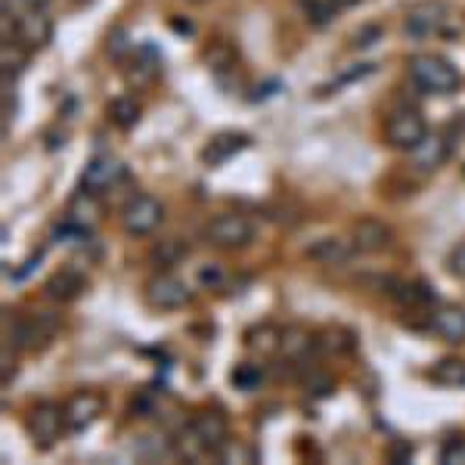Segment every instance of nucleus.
Here are the masks:
<instances>
[{"label": "nucleus", "instance_id": "obj_12", "mask_svg": "<svg viewBox=\"0 0 465 465\" xmlns=\"http://www.w3.org/2000/svg\"><path fill=\"white\" fill-rule=\"evenodd\" d=\"M190 425H193V431L199 434V440L205 444L208 453H217V450L230 440V422L221 410H212V407L199 410L196 416L190 419Z\"/></svg>", "mask_w": 465, "mask_h": 465}, {"label": "nucleus", "instance_id": "obj_10", "mask_svg": "<svg viewBox=\"0 0 465 465\" xmlns=\"http://www.w3.org/2000/svg\"><path fill=\"white\" fill-rule=\"evenodd\" d=\"M391 239L394 230L385 221H379V217H360V221H354V227H351V245H354V252L363 254L385 252L391 245Z\"/></svg>", "mask_w": 465, "mask_h": 465}, {"label": "nucleus", "instance_id": "obj_25", "mask_svg": "<svg viewBox=\"0 0 465 465\" xmlns=\"http://www.w3.org/2000/svg\"><path fill=\"white\" fill-rule=\"evenodd\" d=\"M217 460L227 462V465H236V462H254V450L245 447L242 440H227L221 450H217Z\"/></svg>", "mask_w": 465, "mask_h": 465}, {"label": "nucleus", "instance_id": "obj_7", "mask_svg": "<svg viewBox=\"0 0 465 465\" xmlns=\"http://www.w3.org/2000/svg\"><path fill=\"white\" fill-rule=\"evenodd\" d=\"M425 134H429V124H425V118L419 115L416 109H397L388 115V122H385L388 146L403 149V153H410V149L416 146Z\"/></svg>", "mask_w": 465, "mask_h": 465}, {"label": "nucleus", "instance_id": "obj_1", "mask_svg": "<svg viewBox=\"0 0 465 465\" xmlns=\"http://www.w3.org/2000/svg\"><path fill=\"white\" fill-rule=\"evenodd\" d=\"M410 78L416 87H422L425 94H456L460 90V72L447 63L444 56H434V54H419L410 59Z\"/></svg>", "mask_w": 465, "mask_h": 465}, {"label": "nucleus", "instance_id": "obj_33", "mask_svg": "<svg viewBox=\"0 0 465 465\" xmlns=\"http://www.w3.org/2000/svg\"><path fill=\"white\" fill-rule=\"evenodd\" d=\"M332 4L339 6V10H351V6H360L363 0H332Z\"/></svg>", "mask_w": 465, "mask_h": 465}, {"label": "nucleus", "instance_id": "obj_29", "mask_svg": "<svg viewBox=\"0 0 465 465\" xmlns=\"http://www.w3.org/2000/svg\"><path fill=\"white\" fill-rule=\"evenodd\" d=\"M440 462L444 465H465V440H450V444H444V450H440Z\"/></svg>", "mask_w": 465, "mask_h": 465}, {"label": "nucleus", "instance_id": "obj_17", "mask_svg": "<svg viewBox=\"0 0 465 465\" xmlns=\"http://www.w3.org/2000/svg\"><path fill=\"white\" fill-rule=\"evenodd\" d=\"M320 348L317 335L311 332V329L304 326H289L282 329V344H280V354L289 360L292 366L298 363H307V357H311V351Z\"/></svg>", "mask_w": 465, "mask_h": 465}, {"label": "nucleus", "instance_id": "obj_27", "mask_svg": "<svg viewBox=\"0 0 465 465\" xmlns=\"http://www.w3.org/2000/svg\"><path fill=\"white\" fill-rule=\"evenodd\" d=\"M444 264H447L450 276H456V280H465V242H460V245H453V249H450Z\"/></svg>", "mask_w": 465, "mask_h": 465}, {"label": "nucleus", "instance_id": "obj_4", "mask_svg": "<svg viewBox=\"0 0 465 465\" xmlns=\"http://www.w3.org/2000/svg\"><path fill=\"white\" fill-rule=\"evenodd\" d=\"M56 329L59 320L47 311L19 313V317H13V332L6 339H13V344L22 351H44L56 339Z\"/></svg>", "mask_w": 465, "mask_h": 465}, {"label": "nucleus", "instance_id": "obj_21", "mask_svg": "<svg viewBox=\"0 0 465 465\" xmlns=\"http://www.w3.org/2000/svg\"><path fill=\"white\" fill-rule=\"evenodd\" d=\"M429 379L440 388H465V360L460 357H444L431 366Z\"/></svg>", "mask_w": 465, "mask_h": 465}, {"label": "nucleus", "instance_id": "obj_9", "mask_svg": "<svg viewBox=\"0 0 465 465\" xmlns=\"http://www.w3.org/2000/svg\"><path fill=\"white\" fill-rule=\"evenodd\" d=\"M63 410H65V425H69V431H84L103 416L106 401H103L100 391H90V388H84V391H74L69 401H65Z\"/></svg>", "mask_w": 465, "mask_h": 465}, {"label": "nucleus", "instance_id": "obj_8", "mask_svg": "<svg viewBox=\"0 0 465 465\" xmlns=\"http://www.w3.org/2000/svg\"><path fill=\"white\" fill-rule=\"evenodd\" d=\"M124 174H127V168L122 159H115V155H94V159L87 162L84 174H81V190L90 193V196H103L112 186L122 183Z\"/></svg>", "mask_w": 465, "mask_h": 465}, {"label": "nucleus", "instance_id": "obj_24", "mask_svg": "<svg viewBox=\"0 0 465 465\" xmlns=\"http://www.w3.org/2000/svg\"><path fill=\"white\" fill-rule=\"evenodd\" d=\"M261 381H264V372H261L258 363H239L232 370V385L242 388V391H254V388H261Z\"/></svg>", "mask_w": 465, "mask_h": 465}, {"label": "nucleus", "instance_id": "obj_32", "mask_svg": "<svg viewBox=\"0 0 465 465\" xmlns=\"http://www.w3.org/2000/svg\"><path fill=\"white\" fill-rule=\"evenodd\" d=\"M410 456H412L410 444H394V450L388 453V460H391V462H410Z\"/></svg>", "mask_w": 465, "mask_h": 465}, {"label": "nucleus", "instance_id": "obj_26", "mask_svg": "<svg viewBox=\"0 0 465 465\" xmlns=\"http://www.w3.org/2000/svg\"><path fill=\"white\" fill-rule=\"evenodd\" d=\"M137 453L146 456V460H159V456H168L174 453V440H164V438H155V434H143V440L137 444Z\"/></svg>", "mask_w": 465, "mask_h": 465}, {"label": "nucleus", "instance_id": "obj_2", "mask_svg": "<svg viewBox=\"0 0 465 465\" xmlns=\"http://www.w3.org/2000/svg\"><path fill=\"white\" fill-rule=\"evenodd\" d=\"M202 236H205L208 245H214V249H221V252H239L254 242V223L245 214L223 212V214H214L212 221L205 223Z\"/></svg>", "mask_w": 465, "mask_h": 465}, {"label": "nucleus", "instance_id": "obj_22", "mask_svg": "<svg viewBox=\"0 0 465 465\" xmlns=\"http://www.w3.org/2000/svg\"><path fill=\"white\" fill-rule=\"evenodd\" d=\"M140 103L134 100V96H118V100L109 103V118L115 127H122V131H131L134 124L140 122Z\"/></svg>", "mask_w": 465, "mask_h": 465}, {"label": "nucleus", "instance_id": "obj_30", "mask_svg": "<svg viewBox=\"0 0 465 465\" xmlns=\"http://www.w3.org/2000/svg\"><path fill=\"white\" fill-rule=\"evenodd\" d=\"M381 37V28L379 25H366V28H360V32L351 37V47H372V44H376Z\"/></svg>", "mask_w": 465, "mask_h": 465}, {"label": "nucleus", "instance_id": "obj_16", "mask_svg": "<svg viewBox=\"0 0 465 465\" xmlns=\"http://www.w3.org/2000/svg\"><path fill=\"white\" fill-rule=\"evenodd\" d=\"M84 289H87V280L78 273V270H59V273H54L47 282H44V295L59 304H69L74 298H81Z\"/></svg>", "mask_w": 465, "mask_h": 465}, {"label": "nucleus", "instance_id": "obj_13", "mask_svg": "<svg viewBox=\"0 0 465 465\" xmlns=\"http://www.w3.org/2000/svg\"><path fill=\"white\" fill-rule=\"evenodd\" d=\"M450 159V140L444 134H425L416 146L410 149V164L416 171H438L440 164Z\"/></svg>", "mask_w": 465, "mask_h": 465}, {"label": "nucleus", "instance_id": "obj_31", "mask_svg": "<svg viewBox=\"0 0 465 465\" xmlns=\"http://www.w3.org/2000/svg\"><path fill=\"white\" fill-rule=\"evenodd\" d=\"M199 282H202V286H208V289H217L223 282V270L217 264H205L199 270Z\"/></svg>", "mask_w": 465, "mask_h": 465}, {"label": "nucleus", "instance_id": "obj_5", "mask_svg": "<svg viewBox=\"0 0 465 465\" xmlns=\"http://www.w3.org/2000/svg\"><path fill=\"white\" fill-rule=\"evenodd\" d=\"M65 429H69V425H65V410L50 401L35 403L25 416V431H28V438L35 440L37 450H50L63 438Z\"/></svg>", "mask_w": 465, "mask_h": 465}, {"label": "nucleus", "instance_id": "obj_3", "mask_svg": "<svg viewBox=\"0 0 465 465\" xmlns=\"http://www.w3.org/2000/svg\"><path fill=\"white\" fill-rule=\"evenodd\" d=\"M162 221H164V205L153 193H134L122 208V227L134 239L153 236L162 227Z\"/></svg>", "mask_w": 465, "mask_h": 465}, {"label": "nucleus", "instance_id": "obj_18", "mask_svg": "<svg viewBox=\"0 0 465 465\" xmlns=\"http://www.w3.org/2000/svg\"><path fill=\"white\" fill-rule=\"evenodd\" d=\"M351 254H354L351 239H335V236L317 239V242L307 249V258L317 261V264H348Z\"/></svg>", "mask_w": 465, "mask_h": 465}, {"label": "nucleus", "instance_id": "obj_20", "mask_svg": "<svg viewBox=\"0 0 465 465\" xmlns=\"http://www.w3.org/2000/svg\"><path fill=\"white\" fill-rule=\"evenodd\" d=\"M440 19H444V16H440V6L422 4V6H416L412 13H407V22H403V32H407L410 37H425V35L438 32Z\"/></svg>", "mask_w": 465, "mask_h": 465}, {"label": "nucleus", "instance_id": "obj_19", "mask_svg": "<svg viewBox=\"0 0 465 465\" xmlns=\"http://www.w3.org/2000/svg\"><path fill=\"white\" fill-rule=\"evenodd\" d=\"M280 344H282V329H276L273 322H261V326H252L245 332V348L258 357L280 354Z\"/></svg>", "mask_w": 465, "mask_h": 465}, {"label": "nucleus", "instance_id": "obj_28", "mask_svg": "<svg viewBox=\"0 0 465 465\" xmlns=\"http://www.w3.org/2000/svg\"><path fill=\"white\" fill-rule=\"evenodd\" d=\"M22 69H25V56H22L19 50H13L10 41H6L4 44V78H10V72L19 74Z\"/></svg>", "mask_w": 465, "mask_h": 465}, {"label": "nucleus", "instance_id": "obj_15", "mask_svg": "<svg viewBox=\"0 0 465 465\" xmlns=\"http://www.w3.org/2000/svg\"><path fill=\"white\" fill-rule=\"evenodd\" d=\"M431 332L438 339H444L450 344H462L465 341V307L460 304H444L431 313Z\"/></svg>", "mask_w": 465, "mask_h": 465}, {"label": "nucleus", "instance_id": "obj_6", "mask_svg": "<svg viewBox=\"0 0 465 465\" xmlns=\"http://www.w3.org/2000/svg\"><path fill=\"white\" fill-rule=\"evenodd\" d=\"M143 298L146 304L153 307V311H180V307H186L193 302V289L186 286L180 276L174 273H155L146 280L143 286Z\"/></svg>", "mask_w": 465, "mask_h": 465}, {"label": "nucleus", "instance_id": "obj_11", "mask_svg": "<svg viewBox=\"0 0 465 465\" xmlns=\"http://www.w3.org/2000/svg\"><path fill=\"white\" fill-rule=\"evenodd\" d=\"M13 32H16L19 44L25 50H44L54 41V22H50V16H44V10L28 6V13H22L13 22Z\"/></svg>", "mask_w": 465, "mask_h": 465}, {"label": "nucleus", "instance_id": "obj_23", "mask_svg": "<svg viewBox=\"0 0 465 465\" xmlns=\"http://www.w3.org/2000/svg\"><path fill=\"white\" fill-rule=\"evenodd\" d=\"M186 254H190V245L186 242H180V239H162V242L149 252V258H153L155 267H174Z\"/></svg>", "mask_w": 465, "mask_h": 465}, {"label": "nucleus", "instance_id": "obj_34", "mask_svg": "<svg viewBox=\"0 0 465 465\" xmlns=\"http://www.w3.org/2000/svg\"><path fill=\"white\" fill-rule=\"evenodd\" d=\"M25 6H35V10H44V6L50 4V0H22Z\"/></svg>", "mask_w": 465, "mask_h": 465}, {"label": "nucleus", "instance_id": "obj_14", "mask_svg": "<svg viewBox=\"0 0 465 465\" xmlns=\"http://www.w3.org/2000/svg\"><path fill=\"white\" fill-rule=\"evenodd\" d=\"M252 140L245 137V134H236V131H223L217 134V137H212L205 143V149H202V162L208 164V168H221L223 162H230L236 153H242L245 146H249Z\"/></svg>", "mask_w": 465, "mask_h": 465}]
</instances>
